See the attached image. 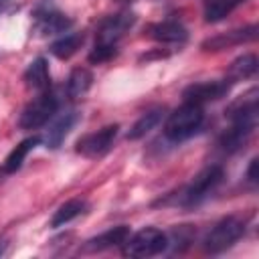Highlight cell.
Instances as JSON below:
<instances>
[{"label": "cell", "mask_w": 259, "mask_h": 259, "mask_svg": "<svg viewBox=\"0 0 259 259\" xmlns=\"http://www.w3.org/2000/svg\"><path fill=\"white\" fill-rule=\"evenodd\" d=\"M231 85H233V83L227 81V79L198 81V83L188 85V87L182 91V101L204 107L206 103H212V101H219L221 97H225V95L229 93Z\"/></svg>", "instance_id": "obj_10"}, {"label": "cell", "mask_w": 259, "mask_h": 259, "mask_svg": "<svg viewBox=\"0 0 259 259\" xmlns=\"http://www.w3.org/2000/svg\"><path fill=\"white\" fill-rule=\"evenodd\" d=\"M245 233V221L235 217V214H229V217H223L221 221H217L210 231L206 233L204 241H202V247L206 253L210 255H219L227 249H231Z\"/></svg>", "instance_id": "obj_6"}, {"label": "cell", "mask_w": 259, "mask_h": 259, "mask_svg": "<svg viewBox=\"0 0 259 259\" xmlns=\"http://www.w3.org/2000/svg\"><path fill=\"white\" fill-rule=\"evenodd\" d=\"M134 22H136V16L132 12H117V14L105 16L97 26L95 45L87 57L89 63L103 65V63L111 61L119 51V40L132 28Z\"/></svg>", "instance_id": "obj_2"}, {"label": "cell", "mask_w": 259, "mask_h": 259, "mask_svg": "<svg viewBox=\"0 0 259 259\" xmlns=\"http://www.w3.org/2000/svg\"><path fill=\"white\" fill-rule=\"evenodd\" d=\"M14 2H16V0H0V14H4Z\"/></svg>", "instance_id": "obj_24"}, {"label": "cell", "mask_w": 259, "mask_h": 259, "mask_svg": "<svg viewBox=\"0 0 259 259\" xmlns=\"http://www.w3.org/2000/svg\"><path fill=\"white\" fill-rule=\"evenodd\" d=\"M204 123V107L182 101L180 107H176L172 113H168L164 121V138L180 144L188 138H192Z\"/></svg>", "instance_id": "obj_3"}, {"label": "cell", "mask_w": 259, "mask_h": 259, "mask_svg": "<svg viewBox=\"0 0 259 259\" xmlns=\"http://www.w3.org/2000/svg\"><path fill=\"white\" fill-rule=\"evenodd\" d=\"M117 134H119V125L117 123L103 125L97 132H91V134L81 136L77 140V144H75V152L81 154L83 158H89V160L103 158L113 148Z\"/></svg>", "instance_id": "obj_8"}, {"label": "cell", "mask_w": 259, "mask_h": 259, "mask_svg": "<svg viewBox=\"0 0 259 259\" xmlns=\"http://www.w3.org/2000/svg\"><path fill=\"white\" fill-rule=\"evenodd\" d=\"M255 38H257V24H247V26L233 28L229 32H221L217 36H210V38L202 40L200 42V51L202 53H219V51L233 49L237 45L253 42Z\"/></svg>", "instance_id": "obj_11"}, {"label": "cell", "mask_w": 259, "mask_h": 259, "mask_svg": "<svg viewBox=\"0 0 259 259\" xmlns=\"http://www.w3.org/2000/svg\"><path fill=\"white\" fill-rule=\"evenodd\" d=\"M59 105H61V97H59L57 91H53V87L42 91V93H38L22 109V113L18 117V127L26 130V132L42 127L45 123H49L55 117V113L59 111Z\"/></svg>", "instance_id": "obj_5"}, {"label": "cell", "mask_w": 259, "mask_h": 259, "mask_svg": "<svg viewBox=\"0 0 259 259\" xmlns=\"http://www.w3.org/2000/svg\"><path fill=\"white\" fill-rule=\"evenodd\" d=\"M164 113H166V107H164V105H158V107H152V109L144 111V113L136 119V123L130 127L127 140H140V138H144L146 134H150V132L162 121Z\"/></svg>", "instance_id": "obj_16"}, {"label": "cell", "mask_w": 259, "mask_h": 259, "mask_svg": "<svg viewBox=\"0 0 259 259\" xmlns=\"http://www.w3.org/2000/svg\"><path fill=\"white\" fill-rule=\"evenodd\" d=\"M257 95H259L257 87H251L247 93L237 97L227 107L225 113L231 119V125H229V130H225V134L219 140V148L225 154H235L241 148H245L251 134L255 132V125H257Z\"/></svg>", "instance_id": "obj_1"}, {"label": "cell", "mask_w": 259, "mask_h": 259, "mask_svg": "<svg viewBox=\"0 0 259 259\" xmlns=\"http://www.w3.org/2000/svg\"><path fill=\"white\" fill-rule=\"evenodd\" d=\"M83 40H85L83 32H69V34L61 36L59 40H55V42L51 45V53H53L57 59L67 61V59H71V57L81 49Z\"/></svg>", "instance_id": "obj_22"}, {"label": "cell", "mask_w": 259, "mask_h": 259, "mask_svg": "<svg viewBox=\"0 0 259 259\" xmlns=\"http://www.w3.org/2000/svg\"><path fill=\"white\" fill-rule=\"evenodd\" d=\"M73 24V20L61 12L57 6H53L51 2H40L34 12H32V28L34 32H38L40 36H53V34H61L65 30H69Z\"/></svg>", "instance_id": "obj_9"}, {"label": "cell", "mask_w": 259, "mask_h": 259, "mask_svg": "<svg viewBox=\"0 0 259 259\" xmlns=\"http://www.w3.org/2000/svg\"><path fill=\"white\" fill-rule=\"evenodd\" d=\"M225 178V168L221 164H208L204 166L178 194L176 204L184 206V208H192L196 204H200L202 200H206L210 196V192L217 190V186L223 182Z\"/></svg>", "instance_id": "obj_4"}, {"label": "cell", "mask_w": 259, "mask_h": 259, "mask_svg": "<svg viewBox=\"0 0 259 259\" xmlns=\"http://www.w3.org/2000/svg\"><path fill=\"white\" fill-rule=\"evenodd\" d=\"M146 34L152 40H156L158 45H162V47H178L180 49L188 40L186 26L176 18H166V20L150 24L146 28Z\"/></svg>", "instance_id": "obj_12"}, {"label": "cell", "mask_w": 259, "mask_h": 259, "mask_svg": "<svg viewBox=\"0 0 259 259\" xmlns=\"http://www.w3.org/2000/svg\"><path fill=\"white\" fill-rule=\"evenodd\" d=\"M85 210H87V200H85V198H71V200L63 202V204L55 210V214L51 217V227H53V229L65 227V225H69L71 221H75L77 217H81Z\"/></svg>", "instance_id": "obj_20"}, {"label": "cell", "mask_w": 259, "mask_h": 259, "mask_svg": "<svg viewBox=\"0 0 259 259\" xmlns=\"http://www.w3.org/2000/svg\"><path fill=\"white\" fill-rule=\"evenodd\" d=\"M93 85V75L89 69L85 67H75L67 79V85H65V93L67 97L73 101V99H79L83 97Z\"/></svg>", "instance_id": "obj_19"}, {"label": "cell", "mask_w": 259, "mask_h": 259, "mask_svg": "<svg viewBox=\"0 0 259 259\" xmlns=\"http://www.w3.org/2000/svg\"><path fill=\"white\" fill-rule=\"evenodd\" d=\"M247 180L251 184H257V158H253L249 162V168H247Z\"/></svg>", "instance_id": "obj_23"}, {"label": "cell", "mask_w": 259, "mask_h": 259, "mask_svg": "<svg viewBox=\"0 0 259 259\" xmlns=\"http://www.w3.org/2000/svg\"><path fill=\"white\" fill-rule=\"evenodd\" d=\"M132 229L127 225H119V227H111L103 233H99L97 237L89 239L85 243V251H107L113 247H121L125 243V239L130 237Z\"/></svg>", "instance_id": "obj_15"}, {"label": "cell", "mask_w": 259, "mask_h": 259, "mask_svg": "<svg viewBox=\"0 0 259 259\" xmlns=\"http://www.w3.org/2000/svg\"><path fill=\"white\" fill-rule=\"evenodd\" d=\"M24 85L36 93H42L47 89L53 87L51 83V71H49V63L45 57H36L34 61L28 63V67L24 69Z\"/></svg>", "instance_id": "obj_14"}, {"label": "cell", "mask_w": 259, "mask_h": 259, "mask_svg": "<svg viewBox=\"0 0 259 259\" xmlns=\"http://www.w3.org/2000/svg\"><path fill=\"white\" fill-rule=\"evenodd\" d=\"M255 73H257V57L253 53H245L229 65L225 79L231 83H237V81H245V79L255 77Z\"/></svg>", "instance_id": "obj_18"}, {"label": "cell", "mask_w": 259, "mask_h": 259, "mask_svg": "<svg viewBox=\"0 0 259 259\" xmlns=\"http://www.w3.org/2000/svg\"><path fill=\"white\" fill-rule=\"evenodd\" d=\"M77 119H79V111H75V109L63 111V113L49 125V130L40 136V144H42L45 148H49V150H57V148L63 144V140L67 138V134L71 132V127L77 123Z\"/></svg>", "instance_id": "obj_13"}, {"label": "cell", "mask_w": 259, "mask_h": 259, "mask_svg": "<svg viewBox=\"0 0 259 259\" xmlns=\"http://www.w3.org/2000/svg\"><path fill=\"white\" fill-rule=\"evenodd\" d=\"M247 0H204V22H221L225 20L237 6H241Z\"/></svg>", "instance_id": "obj_21"}, {"label": "cell", "mask_w": 259, "mask_h": 259, "mask_svg": "<svg viewBox=\"0 0 259 259\" xmlns=\"http://www.w3.org/2000/svg\"><path fill=\"white\" fill-rule=\"evenodd\" d=\"M168 249V233L156 227H146L136 233H130L125 243L121 245V253L125 257H154Z\"/></svg>", "instance_id": "obj_7"}, {"label": "cell", "mask_w": 259, "mask_h": 259, "mask_svg": "<svg viewBox=\"0 0 259 259\" xmlns=\"http://www.w3.org/2000/svg\"><path fill=\"white\" fill-rule=\"evenodd\" d=\"M36 144H40V136L26 138V140H22L18 146H14V148L10 150V154H8V156L4 158V162H2V172H4V174H14L16 170H20V166H22L24 160H26V156L30 154V150H32Z\"/></svg>", "instance_id": "obj_17"}]
</instances>
